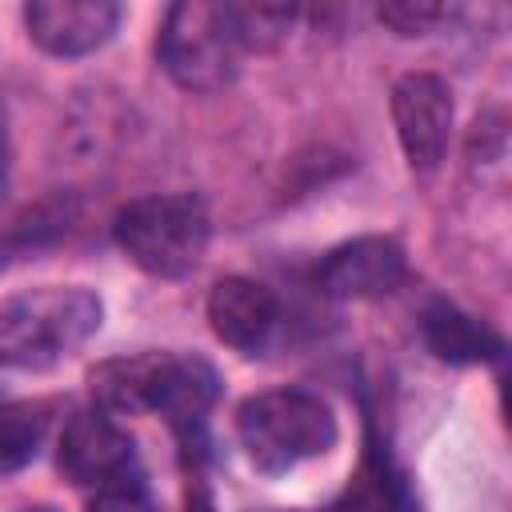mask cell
I'll use <instances>...</instances> for the list:
<instances>
[{"label": "cell", "mask_w": 512, "mask_h": 512, "mask_svg": "<svg viewBox=\"0 0 512 512\" xmlns=\"http://www.w3.org/2000/svg\"><path fill=\"white\" fill-rule=\"evenodd\" d=\"M104 320L96 292L76 284L24 288L0 300V368L44 372L84 348Z\"/></svg>", "instance_id": "1"}, {"label": "cell", "mask_w": 512, "mask_h": 512, "mask_svg": "<svg viewBox=\"0 0 512 512\" xmlns=\"http://www.w3.org/2000/svg\"><path fill=\"white\" fill-rule=\"evenodd\" d=\"M112 236L140 272L156 280H180L204 260L212 224L200 196L156 192V196L128 200L112 220Z\"/></svg>", "instance_id": "2"}, {"label": "cell", "mask_w": 512, "mask_h": 512, "mask_svg": "<svg viewBox=\"0 0 512 512\" xmlns=\"http://www.w3.org/2000/svg\"><path fill=\"white\" fill-rule=\"evenodd\" d=\"M236 432L248 460L264 476H280L336 444V416L316 392L272 388L240 404Z\"/></svg>", "instance_id": "3"}, {"label": "cell", "mask_w": 512, "mask_h": 512, "mask_svg": "<svg viewBox=\"0 0 512 512\" xmlns=\"http://www.w3.org/2000/svg\"><path fill=\"white\" fill-rule=\"evenodd\" d=\"M156 56L164 72L188 92H220L240 72V48L224 20V4L180 0L168 8L156 36Z\"/></svg>", "instance_id": "4"}, {"label": "cell", "mask_w": 512, "mask_h": 512, "mask_svg": "<svg viewBox=\"0 0 512 512\" xmlns=\"http://www.w3.org/2000/svg\"><path fill=\"white\" fill-rule=\"evenodd\" d=\"M392 124L416 172L440 168L452 140V88L436 72H404L392 84Z\"/></svg>", "instance_id": "5"}, {"label": "cell", "mask_w": 512, "mask_h": 512, "mask_svg": "<svg viewBox=\"0 0 512 512\" xmlns=\"http://www.w3.org/2000/svg\"><path fill=\"white\" fill-rule=\"evenodd\" d=\"M56 464L76 488H88V492H96L120 476L140 472L128 432L104 408H84L64 424Z\"/></svg>", "instance_id": "6"}, {"label": "cell", "mask_w": 512, "mask_h": 512, "mask_svg": "<svg viewBox=\"0 0 512 512\" xmlns=\"http://www.w3.org/2000/svg\"><path fill=\"white\" fill-rule=\"evenodd\" d=\"M408 276L404 248L388 236H356L332 248L316 272V284L332 300H384Z\"/></svg>", "instance_id": "7"}, {"label": "cell", "mask_w": 512, "mask_h": 512, "mask_svg": "<svg viewBox=\"0 0 512 512\" xmlns=\"http://www.w3.org/2000/svg\"><path fill=\"white\" fill-rule=\"evenodd\" d=\"M120 24L112 0H32L24 4V28L48 56L72 60L104 48Z\"/></svg>", "instance_id": "8"}, {"label": "cell", "mask_w": 512, "mask_h": 512, "mask_svg": "<svg viewBox=\"0 0 512 512\" xmlns=\"http://www.w3.org/2000/svg\"><path fill=\"white\" fill-rule=\"evenodd\" d=\"M276 296L248 276H224L212 292H208V324L216 332V340H224L228 348L240 352H256L264 348V340L276 328Z\"/></svg>", "instance_id": "9"}, {"label": "cell", "mask_w": 512, "mask_h": 512, "mask_svg": "<svg viewBox=\"0 0 512 512\" xmlns=\"http://www.w3.org/2000/svg\"><path fill=\"white\" fill-rule=\"evenodd\" d=\"M168 372V352H144V356H120L92 372V396L104 412H156L160 384Z\"/></svg>", "instance_id": "10"}, {"label": "cell", "mask_w": 512, "mask_h": 512, "mask_svg": "<svg viewBox=\"0 0 512 512\" xmlns=\"http://www.w3.org/2000/svg\"><path fill=\"white\" fill-rule=\"evenodd\" d=\"M424 344L432 348L436 360L444 364H488L504 356V336L492 332L484 320L460 312L456 304H432L420 316Z\"/></svg>", "instance_id": "11"}, {"label": "cell", "mask_w": 512, "mask_h": 512, "mask_svg": "<svg viewBox=\"0 0 512 512\" xmlns=\"http://www.w3.org/2000/svg\"><path fill=\"white\" fill-rule=\"evenodd\" d=\"M220 380L212 372L208 360L200 356H168V372L160 384V400L156 412L176 428V432H192L204 424V412L216 404Z\"/></svg>", "instance_id": "12"}, {"label": "cell", "mask_w": 512, "mask_h": 512, "mask_svg": "<svg viewBox=\"0 0 512 512\" xmlns=\"http://www.w3.org/2000/svg\"><path fill=\"white\" fill-rule=\"evenodd\" d=\"M224 20L240 52H272L296 28L300 8L284 0H240V4H224Z\"/></svg>", "instance_id": "13"}, {"label": "cell", "mask_w": 512, "mask_h": 512, "mask_svg": "<svg viewBox=\"0 0 512 512\" xmlns=\"http://www.w3.org/2000/svg\"><path fill=\"white\" fill-rule=\"evenodd\" d=\"M336 512H416V508L408 500L404 480L392 472L388 456L376 444H368L364 464L352 476V484H348L344 500L336 504Z\"/></svg>", "instance_id": "14"}, {"label": "cell", "mask_w": 512, "mask_h": 512, "mask_svg": "<svg viewBox=\"0 0 512 512\" xmlns=\"http://www.w3.org/2000/svg\"><path fill=\"white\" fill-rule=\"evenodd\" d=\"M44 440V408L36 404H8L0 408V476L24 468Z\"/></svg>", "instance_id": "15"}, {"label": "cell", "mask_w": 512, "mask_h": 512, "mask_svg": "<svg viewBox=\"0 0 512 512\" xmlns=\"http://www.w3.org/2000/svg\"><path fill=\"white\" fill-rule=\"evenodd\" d=\"M376 16L396 36H424V32H432L448 16V8L444 4H432V0H388V4L376 8Z\"/></svg>", "instance_id": "16"}, {"label": "cell", "mask_w": 512, "mask_h": 512, "mask_svg": "<svg viewBox=\"0 0 512 512\" xmlns=\"http://www.w3.org/2000/svg\"><path fill=\"white\" fill-rule=\"evenodd\" d=\"M88 512H152L144 476L132 472V476H120V480L88 492Z\"/></svg>", "instance_id": "17"}, {"label": "cell", "mask_w": 512, "mask_h": 512, "mask_svg": "<svg viewBox=\"0 0 512 512\" xmlns=\"http://www.w3.org/2000/svg\"><path fill=\"white\" fill-rule=\"evenodd\" d=\"M8 172H12V148H8V124L0 116V204L8 196Z\"/></svg>", "instance_id": "18"}, {"label": "cell", "mask_w": 512, "mask_h": 512, "mask_svg": "<svg viewBox=\"0 0 512 512\" xmlns=\"http://www.w3.org/2000/svg\"><path fill=\"white\" fill-rule=\"evenodd\" d=\"M40 512H44V508H40Z\"/></svg>", "instance_id": "19"}]
</instances>
